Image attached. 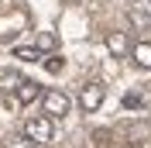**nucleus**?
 I'll list each match as a JSON object with an SVG mask.
<instances>
[{"instance_id": "f257e3e1", "label": "nucleus", "mask_w": 151, "mask_h": 148, "mask_svg": "<svg viewBox=\"0 0 151 148\" xmlns=\"http://www.w3.org/2000/svg\"><path fill=\"white\" fill-rule=\"evenodd\" d=\"M52 134H55V124H52V117H48V114L28 117V124H24V138H28V141H35V145H48V141H52Z\"/></svg>"}, {"instance_id": "f03ea898", "label": "nucleus", "mask_w": 151, "mask_h": 148, "mask_svg": "<svg viewBox=\"0 0 151 148\" xmlns=\"http://www.w3.org/2000/svg\"><path fill=\"white\" fill-rule=\"evenodd\" d=\"M41 103H45V114L52 120L65 117V114L72 110V100H69V93H62V90H45V93H41Z\"/></svg>"}, {"instance_id": "7ed1b4c3", "label": "nucleus", "mask_w": 151, "mask_h": 148, "mask_svg": "<svg viewBox=\"0 0 151 148\" xmlns=\"http://www.w3.org/2000/svg\"><path fill=\"white\" fill-rule=\"evenodd\" d=\"M103 100H106L103 83H89V86H83V93H79V107H83L86 114H96L100 107H103Z\"/></svg>"}, {"instance_id": "20e7f679", "label": "nucleus", "mask_w": 151, "mask_h": 148, "mask_svg": "<svg viewBox=\"0 0 151 148\" xmlns=\"http://www.w3.org/2000/svg\"><path fill=\"white\" fill-rule=\"evenodd\" d=\"M41 83H35V79H21L17 86H14V100L21 103V107H31L35 100H41Z\"/></svg>"}, {"instance_id": "39448f33", "label": "nucleus", "mask_w": 151, "mask_h": 148, "mask_svg": "<svg viewBox=\"0 0 151 148\" xmlns=\"http://www.w3.org/2000/svg\"><path fill=\"white\" fill-rule=\"evenodd\" d=\"M124 138H127V145H148L151 141V128L144 124V120H131V124H124Z\"/></svg>"}, {"instance_id": "423d86ee", "label": "nucleus", "mask_w": 151, "mask_h": 148, "mask_svg": "<svg viewBox=\"0 0 151 148\" xmlns=\"http://www.w3.org/2000/svg\"><path fill=\"white\" fill-rule=\"evenodd\" d=\"M106 48H110V55H127V52H131V41H127V35H124V31H110V35H106Z\"/></svg>"}, {"instance_id": "0eeeda50", "label": "nucleus", "mask_w": 151, "mask_h": 148, "mask_svg": "<svg viewBox=\"0 0 151 148\" xmlns=\"http://www.w3.org/2000/svg\"><path fill=\"white\" fill-rule=\"evenodd\" d=\"M131 59H134V65L151 69V41H137V45H131Z\"/></svg>"}, {"instance_id": "6e6552de", "label": "nucleus", "mask_w": 151, "mask_h": 148, "mask_svg": "<svg viewBox=\"0 0 151 148\" xmlns=\"http://www.w3.org/2000/svg\"><path fill=\"white\" fill-rule=\"evenodd\" d=\"M127 17H131V24H134V28H141V31H151V14H148V10L127 7Z\"/></svg>"}, {"instance_id": "1a4fd4ad", "label": "nucleus", "mask_w": 151, "mask_h": 148, "mask_svg": "<svg viewBox=\"0 0 151 148\" xmlns=\"http://www.w3.org/2000/svg\"><path fill=\"white\" fill-rule=\"evenodd\" d=\"M14 59H21V62H38V59H45V55H41L35 45H17L14 48Z\"/></svg>"}, {"instance_id": "9d476101", "label": "nucleus", "mask_w": 151, "mask_h": 148, "mask_svg": "<svg viewBox=\"0 0 151 148\" xmlns=\"http://www.w3.org/2000/svg\"><path fill=\"white\" fill-rule=\"evenodd\" d=\"M21 83V73L17 69H0V90H14Z\"/></svg>"}, {"instance_id": "9b49d317", "label": "nucleus", "mask_w": 151, "mask_h": 148, "mask_svg": "<svg viewBox=\"0 0 151 148\" xmlns=\"http://www.w3.org/2000/svg\"><path fill=\"white\" fill-rule=\"evenodd\" d=\"M55 45H58V41H55V35H52V31H41V35H38V41H35L38 52H52Z\"/></svg>"}, {"instance_id": "f8f14e48", "label": "nucleus", "mask_w": 151, "mask_h": 148, "mask_svg": "<svg viewBox=\"0 0 151 148\" xmlns=\"http://www.w3.org/2000/svg\"><path fill=\"white\" fill-rule=\"evenodd\" d=\"M45 69H48L52 76H58L62 69H65V59H62V55H48V59H45Z\"/></svg>"}, {"instance_id": "ddd939ff", "label": "nucleus", "mask_w": 151, "mask_h": 148, "mask_svg": "<svg viewBox=\"0 0 151 148\" xmlns=\"http://www.w3.org/2000/svg\"><path fill=\"white\" fill-rule=\"evenodd\" d=\"M7 148H35V141H28L24 134H21V138H10V141H7Z\"/></svg>"}, {"instance_id": "4468645a", "label": "nucleus", "mask_w": 151, "mask_h": 148, "mask_svg": "<svg viewBox=\"0 0 151 148\" xmlns=\"http://www.w3.org/2000/svg\"><path fill=\"white\" fill-rule=\"evenodd\" d=\"M124 107H127V110H137V107H141V96H137V93H127V96H124Z\"/></svg>"}]
</instances>
